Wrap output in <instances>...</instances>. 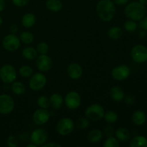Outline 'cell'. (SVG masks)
Returning <instances> with one entry per match:
<instances>
[{
	"instance_id": "cell-24",
	"label": "cell",
	"mask_w": 147,
	"mask_h": 147,
	"mask_svg": "<svg viewBox=\"0 0 147 147\" xmlns=\"http://www.w3.org/2000/svg\"><path fill=\"white\" fill-rule=\"evenodd\" d=\"M107 35L111 40H119L123 35V30L121 27H118V26H113L108 30Z\"/></svg>"
},
{
	"instance_id": "cell-18",
	"label": "cell",
	"mask_w": 147,
	"mask_h": 147,
	"mask_svg": "<svg viewBox=\"0 0 147 147\" xmlns=\"http://www.w3.org/2000/svg\"><path fill=\"white\" fill-rule=\"evenodd\" d=\"M110 94L111 98L116 102H121L123 100L125 96V93L123 89L119 86H113L110 89Z\"/></svg>"
},
{
	"instance_id": "cell-21",
	"label": "cell",
	"mask_w": 147,
	"mask_h": 147,
	"mask_svg": "<svg viewBox=\"0 0 147 147\" xmlns=\"http://www.w3.org/2000/svg\"><path fill=\"white\" fill-rule=\"evenodd\" d=\"M21 23L25 28H31L36 23L35 15L31 12L26 13L22 18Z\"/></svg>"
},
{
	"instance_id": "cell-13",
	"label": "cell",
	"mask_w": 147,
	"mask_h": 147,
	"mask_svg": "<svg viewBox=\"0 0 147 147\" xmlns=\"http://www.w3.org/2000/svg\"><path fill=\"white\" fill-rule=\"evenodd\" d=\"M53 65L51 57L47 54L40 55L36 58V67L42 73L50 71Z\"/></svg>"
},
{
	"instance_id": "cell-39",
	"label": "cell",
	"mask_w": 147,
	"mask_h": 147,
	"mask_svg": "<svg viewBox=\"0 0 147 147\" xmlns=\"http://www.w3.org/2000/svg\"><path fill=\"white\" fill-rule=\"evenodd\" d=\"M139 27L142 30L147 31V15H145L142 20H139Z\"/></svg>"
},
{
	"instance_id": "cell-38",
	"label": "cell",
	"mask_w": 147,
	"mask_h": 147,
	"mask_svg": "<svg viewBox=\"0 0 147 147\" xmlns=\"http://www.w3.org/2000/svg\"><path fill=\"white\" fill-rule=\"evenodd\" d=\"M123 100L127 105H133L135 103V98L131 95H127L124 96Z\"/></svg>"
},
{
	"instance_id": "cell-47",
	"label": "cell",
	"mask_w": 147,
	"mask_h": 147,
	"mask_svg": "<svg viewBox=\"0 0 147 147\" xmlns=\"http://www.w3.org/2000/svg\"><path fill=\"white\" fill-rule=\"evenodd\" d=\"M3 24V19H2V17L0 16V27H1V24Z\"/></svg>"
},
{
	"instance_id": "cell-4",
	"label": "cell",
	"mask_w": 147,
	"mask_h": 147,
	"mask_svg": "<svg viewBox=\"0 0 147 147\" xmlns=\"http://www.w3.org/2000/svg\"><path fill=\"white\" fill-rule=\"evenodd\" d=\"M17 76V70L11 65L5 64L0 68V79L5 84H10L15 81Z\"/></svg>"
},
{
	"instance_id": "cell-9",
	"label": "cell",
	"mask_w": 147,
	"mask_h": 147,
	"mask_svg": "<svg viewBox=\"0 0 147 147\" xmlns=\"http://www.w3.org/2000/svg\"><path fill=\"white\" fill-rule=\"evenodd\" d=\"M64 103L69 110H76L81 104L80 95L76 91H70L65 96Z\"/></svg>"
},
{
	"instance_id": "cell-44",
	"label": "cell",
	"mask_w": 147,
	"mask_h": 147,
	"mask_svg": "<svg viewBox=\"0 0 147 147\" xmlns=\"http://www.w3.org/2000/svg\"><path fill=\"white\" fill-rule=\"evenodd\" d=\"M146 35V31L144 30H142V31H141L139 33V36L141 37V38H144V37H145V36Z\"/></svg>"
},
{
	"instance_id": "cell-17",
	"label": "cell",
	"mask_w": 147,
	"mask_h": 147,
	"mask_svg": "<svg viewBox=\"0 0 147 147\" xmlns=\"http://www.w3.org/2000/svg\"><path fill=\"white\" fill-rule=\"evenodd\" d=\"M132 122L137 126H143L146 121V115L142 110L135 111L131 116Z\"/></svg>"
},
{
	"instance_id": "cell-6",
	"label": "cell",
	"mask_w": 147,
	"mask_h": 147,
	"mask_svg": "<svg viewBox=\"0 0 147 147\" xmlns=\"http://www.w3.org/2000/svg\"><path fill=\"white\" fill-rule=\"evenodd\" d=\"M76 124L70 118H63L58 121L56 126V131L60 136H67L74 131Z\"/></svg>"
},
{
	"instance_id": "cell-16",
	"label": "cell",
	"mask_w": 147,
	"mask_h": 147,
	"mask_svg": "<svg viewBox=\"0 0 147 147\" xmlns=\"http://www.w3.org/2000/svg\"><path fill=\"white\" fill-rule=\"evenodd\" d=\"M50 107L53 110H58L64 103V98L58 93H54L49 97Z\"/></svg>"
},
{
	"instance_id": "cell-41",
	"label": "cell",
	"mask_w": 147,
	"mask_h": 147,
	"mask_svg": "<svg viewBox=\"0 0 147 147\" xmlns=\"http://www.w3.org/2000/svg\"><path fill=\"white\" fill-rule=\"evenodd\" d=\"M9 31L10 33L11 34H17L19 31V28H18V26L17 24H11L9 27Z\"/></svg>"
},
{
	"instance_id": "cell-32",
	"label": "cell",
	"mask_w": 147,
	"mask_h": 147,
	"mask_svg": "<svg viewBox=\"0 0 147 147\" xmlns=\"http://www.w3.org/2000/svg\"><path fill=\"white\" fill-rule=\"evenodd\" d=\"M123 27L126 31L129 32H134L137 29V23H136V21H134V20L128 19L123 23Z\"/></svg>"
},
{
	"instance_id": "cell-22",
	"label": "cell",
	"mask_w": 147,
	"mask_h": 147,
	"mask_svg": "<svg viewBox=\"0 0 147 147\" xmlns=\"http://www.w3.org/2000/svg\"><path fill=\"white\" fill-rule=\"evenodd\" d=\"M23 57L27 60H32L37 58L38 56V53L34 47L32 46H27L24 47L22 52Z\"/></svg>"
},
{
	"instance_id": "cell-36",
	"label": "cell",
	"mask_w": 147,
	"mask_h": 147,
	"mask_svg": "<svg viewBox=\"0 0 147 147\" xmlns=\"http://www.w3.org/2000/svg\"><path fill=\"white\" fill-rule=\"evenodd\" d=\"M103 134L106 137H110V136H113L114 135L115 130L113 126H111V125H107L103 129Z\"/></svg>"
},
{
	"instance_id": "cell-37",
	"label": "cell",
	"mask_w": 147,
	"mask_h": 147,
	"mask_svg": "<svg viewBox=\"0 0 147 147\" xmlns=\"http://www.w3.org/2000/svg\"><path fill=\"white\" fill-rule=\"evenodd\" d=\"M13 4L17 7H25L28 4L30 0H11Z\"/></svg>"
},
{
	"instance_id": "cell-30",
	"label": "cell",
	"mask_w": 147,
	"mask_h": 147,
	"mask_svg": "<svg viewBox=\"0 0 147 147\" xmlns=\"http://www.w3.org/2000/svg\"><path fill=\"white\" fill-rule=\"evenodd\" d=\"M75 124L78 129H80V130H84V129H88L90 126V120L87 117L79 118L76 121V123Z\"/></svg>"
},
{
	"instance_id": "cell-40",
	"label": "cell",
	"mask_w": 147,
	"mask_h": 147,
	"mask_svg": "<svg viewBox=\"0 0 147 147\" xmlns=\"http://www.w3.org/2000/svg\"><path fill=\"white\" fill-rule=\"evenodd\" d=\"M113 2L116 5L118 6H123L126 5L129 3V0H113Z\"/></svg>"
},
{
	"instance_id": "cell-2",
	"label": "cell",
	"mask_w": 147,
	"mask_h": 147,
	"mask_svg": "<svg viewBox=\"0 0 147 147\" xmlns=\"http://www.w3.org/2000/svg\"><path fill=\"white\" fill-rule=\"evenodd\" d=\"M124 14L129 20L139 21L146 14V6L138 1H131L126 4L124 9Z\"/></svg>"
},
{
	"instance_id": "cell-27",
	"label": "cell",
	"mask_w": 147,
	"mask_h": 147,
	"mask_svg": "<svg viewBox=\"0 0 147 147\" xmlns=\"http://www.w3.org/2000/svg\"><path fill=\"white\" fill-rule=\"evenodd\" d=\"M20 40L21 42L24 45H30L33 42L34 40V36L31 32L24 31L20 34Z\"/></svg>"
},
{
	"instance_id": "cell-14",
	"label": "cell",
	"mask_w": 147,
	"mask_h": 147,
	"mask_svg": "<svg viewBox=\"0 0 147 147\" xmlns=\"http://www.w3.org/2000/svg\"><path fill=\"white\" fill-rule=\"evenodd\" d=\"M50 117L51 116L48 109L40 108L33 113L32 120L33 122L37 126H43L48 122Z\"/></svg>"
},
{
	"instance_id": "cell-10",
	"label": "cell",
	"mask_w": 147,
	"mask_h": 147,
	"mask_svg": "<svg viewBox=\"0 0 147 147\" xmlns=\"http://www.w3.org/2000/svg\"><path fill=\"white\" fill-rule=\"evenodd\" d=\"M131 56L136 63H145L147 61V47L143 45H136L131 50Z\"/></svg>"
},
{
	"instance_id": "cell-33",
	"label": "cell",
	"mask_w": 147,
	"mask_h": 147,
	"mask_svg": "<svg viewBox=\"0 0 147 147\" xmlns=\"http://www.w3.org/2000/svg\"><path fill=\"white\" fill-rule=\"evenodd\" d=\"M119 146H120L119 141L113 136L107 137L103 143L104 147H119Z\"/></svg>"
},
{
	"instance_id": "cell-43",
	"label": "cell",
	"mask_w": 147,
	"mask_h": 147,
	"mask_svg": "<svg viewBox=\"0 0 147 147\" xmlns=\"http://www.w3.org/2000/svg\"><path fill=\"white\" fill-rule=\"evenodd\" d=\"M5 0H0V12L2 11L5 8Z\"/></svg>"
},
{
	"instance_id": "cell-35",
	"label": "cell",
	"mask_w": 147,
	"mask_h": 147,
	"mask_svg": "<svg viewBox=\"0 0 147 147\" xmlns=\"http://www.w3.org/2000/svg\"><path fill=\"white\" fill-rule=\"evenodd\" d=\"M18 139L14 135H11L7 139V145L9 147H17L18 146Z\"/></svg>"
},
{
	"instance_id": "cell-20",
	"label": "cell",
	"mask_w": 147,
	"mask_h": 147,
	"mask_svg": "<svg viewBox=\"0 0 147 147\" xmlns=\"http://www.w3.org/2000/svg\"><path fill=\"white\" fill-rule=\"evenodd\" d=\"M103 133L98 129H92L88 132L87 136V139L89 142L92 144L99 143L103 139Z\"/></svg>"
},
{
	"instance_id": "cell-28",
	"label": "cell",
	"mask_w": 147,
	"mask_h": 147,
	"mask_svg": "<svg viewBox=\"0 0 147 147\" xmlns=\"http://www.w3.org/2000/svg\"><path fill=\"white\" fill-rule=\"evenodd\" d=\"M103 119H104L106 123L111 124V123H114L117 121L119 116L114 111H108L107 112H105Z\"/></svg>"
},
{
	"instance_id": "cell-8",
	"label": "cell",
	"mask_w": 147,
	"mask_h": 147,
	"mask_svg": "<svg viewBox=\"0 0 147 147\" xmlns=\"http://www.w3.org/2000/svg\"><path fill=\"white\" fill-rule=\"evenodd\" d=\"M21 41L16 34H7L2 40V46L8 52H15L20 48Z\"/></svg>"
},
{
	"instance_id": "cell-11",
	"label": "cell",
	"mask_w": 147,
	"mask_h": 147,
	"mask_svg": "<svg viewBox=\"0 0 147 147\" xmlns=\"http://www.w3.org/2000/svg\"><path fill=\"white\" fill-rule=\"evenodd\" d=\"M131 75V70L129 66L124 64L116 65L111 70V76L117 81H123Z\"/></svg>"
},
{
	"instance_id": "cell-19",
	"label": "cell",
	"mask_w": 147,
	"mask_h": 147,
	"mask_svg": "<svg viewBox=\"0 0 147 147\" xmlns=\"http://www.w3.org/2000/svg\"><path fill=\"white\" fill-rule=\"evenodd\" d=\"M115 136L119 142H126L130 140L131 133L126 128L120 127L115 131Z\"/></svg>"
},
{
	"instance_id": "cell-15",
	"label": "cell",
	"mask_w": 147,
	"mask_h": 147,
	"mask_svg": "<svg viewBox=\"0 0 147 147\" xmlns=\"http://www.w3.org/2000/svg\"><path fill=\"white\" fill-rule=\"evenodd\" d=\"M67 76L72 80H78L82 77L83 73V67L78 63H70L67 68Z\"/></svg>"
},
{
	"instance_id": "cell-29",
	"label": "cell",
	"mask_w": 147,
	"mask_h": 147,
	"mask_svg": "<svg viewBox=\"0 0 147 147\" xmlns=\"http://www.w3.org/2000/svg\"><path fill=\"white\" fill-rule=\"evenodd\" d=\"M19 74L21 77L24 78H30L33 74V69L28 65H24L19 68Z\"/></svg>"
},
{
	"instance_id": "cell-34",
	"label": "cell",
	"mask_w": 147,
	"mask_h": 147,
	"mask_svg": "<svg viewBox=\"0 0 147 147\" xmlns=\"http://www.w3.org/2000/svg\"><path fill=\"white\" fill-rule=\"evenodd\" d=\"M36 50L39 55L47 54V53L49 52V45L45 42H41L37 45Z\"/></svg>"
},
{
	"instance_id": "cell-46",
	"label": "cell",
	"mask_w": 147,
	"mask_h": 147,
	"mask_svg": "<svg viewBox=\"0 0 147 147\" xmlns=\"http://www.w3.org/2000/svg\"><path fill=\"white\" fill-rule=\"evenodd\" d=\"M37 146H36L35 144H34L33 143H31V144H29L27 145V147H37Z\"/></svg>"
},
{
	"instance_id": "cell-1",
	"label": "cell",
	"mask_w": 147,
	"mask_h": 147,
	"mask_svg": "<svg viewBox=\"0 0 147 147\" xmlns=\"http://www.w3.org/2000/svg\"><path fill=\"white\" fill-rule=\"evenodd\" d=\"M96 14L101 21L111 22L116 15V4L112 0H100L96 4Z\"/></svg>"
},
{
	"instance_id": "cell-25",
	"label": "cell",
	"mask_w": 147,
	"mask_h": 147,
	"mask_svg": "<svg viewBox=\"0 0 147 147\" xmlns=\"http://www.w3.org/2000/svg\"><path fill=\"white\" fill-rule=\"evenodd\" d=\"M131 147H147V138L144 136H136L131 139L129 142Z\"/></svg>"
},
{
	"instance_id": "cell-31",
	"label": "cell",
	"mask_w": 147,
	"mask_h": 147,
	"mask_svg": "<svg viewBox=\"0 0 147 147\" xmlns=\"http://www.w3.org/2000/svg\"><path fill=\"white\" fill-rule=\"evenodd\" d=\"M37 104L41 109H48L50 107L49 98L46 96H40L37 99Z\"/></svg>"
},
{
	"instance_id": "cell-12",
	"label": "cell",
	"mask_w": 147,
	"mask_h": 147,
	"mask_svg": "<svg viewBox=\"0 0 147 147\" xmlns=\"http://www.w3.org/2000/svg\"><path fill=\"white\" fill-rule=\"evenodd\" d=\"M48 139V134L45 129L42 128H38L33 131L30 135V140L36 146H42L47 142Z\"/></svg>"
},
{
	"instance_id": "cell-23",
	"label": "cell",
	"mask_w": 147,
	"mask_h": 147,
	"mask_svg": "<svg viewBox=\"0 0 147 147\" xmlns=\"http://www.w3.org/2000/svg\"><path fill=\"white\" fill-rule=\"evenodd\" d=\"M46 7L53 12H58L63 8V3L60 0H47Z\"/></svg>"
},
{
	"instance_id": "cell-3",
	"label": "cell",
	"mask_w": 147,
	"mask_h": 147,
	"mask_svg": "<svg viewBox=\"0 0 147 147\" xmlns=\"http://www.w3.org/2000/svg\"><path fill=\"white\" fill-rule=\"evenodd\" d=\"M105 110L103 106L98 103H93L88 106L85 111L86 117L92 121H98L103 118Z\"/></svg>"
},
{
	"instance_id": "cell-45",
	"label": "cell",
	"mask_w": 147,
	"mask_h": 147,
	"mask_svg": "<svg viewBox=\"0 0 147 147\" xmlns=\"http://www.w3.org/2000/svg\"><path fill=\"white\" fill-rule=\"evenodd\" d=\"M139 1L142 3V4H144V5H147V0H139Z\"/></svg>"
},
{
	"instance_id": "cell-5",
	"label": "cell",
	"mask_w": 147,
	"mask_h": 147,
	"mask_svg": "<svg viewBox=\"0 0 147 147\" xmlns=\"http://www.w3.org/2000/svg\"><path fill=\"white\" fill-rule=\"evenodd\" d=\"M47 77L43 73H34L32 75L29 80L30 88L33 91H40L45 87L47 84Z\"/></svg>"
},
{
	"instance_id": "cell-48",
	"label": "cell",
	"mask_w": 147,
	"mask_h": 147,
	"mask_svg": "<svg viewBox=\"0 0 147 147\" xmlns=\"http://www.w3.org/2000/svg\"><path fill=\"white\" fill-rule=\"evenodd\" d=\"M5 1H10V0H5Z\"/></svg>"
},
{
	"instance_id": "cell-7",
	"label": "cell",
	"mask_w": 147,
	"mask_h": 147,
	"mask_svg": "<svg viewBox=\"0 0 147 147\" xmlns=\"http://www.w3.org/2000/svg\"><path fill=\"white\" fill-rule=\"evenodd\" d=\"M15 103L9 95L2 93L0 95V114L9 115L14 111Z\"/></svg>"
},
{
	"instance_id": "cell-42",
	"label": "cell",
	"mask_w": 147,
	"mask_h": 147,
	"mask_svg": "<svg viewBox=\"0 0 147 147\" xmlns=\"http://www.w3.org/2000/svg\"><path fill=\"white\" fill-rule=\"evenodd\" d=\"M43 147H61V145L56 142H49V143H45L42 145Z\"/></svg>"
},
{
	"instance_id": "cell-26",
	"label": "cell",
	"mask_w": 147,
	"mask_h": 147,
	"mask_svg": "<svg viewBox=\"0 0 147 147\" xmlns=\"http://www.w3.org/2000/svg\"><path fill=\"white\" fill-rule=\"evenodd\" d=\"M11 90L14 94L17 96H21L24 94L26 91V86L22 82L20 81H14L11 83Z\"/></svg>"
}]
</instances>
